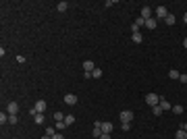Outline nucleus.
<instances>
[{
  "label": "nucleus",
  "instance_id": "nucleus-1",
  "mask_svg": "<svg viewBox=\"0 0 187 139\" xmlns=\"http://www.w3.org/2000/svg\"><path fill=\"white\" fill-rule=\"evenodd\" d=\"M169 17V8L166 6H156V19H162L164 21Z\"/></svg>",
  "mask_w": 187,
  "mask_h": 139
},
{
  "label": "nucleus",
  "instance_id": "nucleus-2",
  "mask_svg": "<svg viewBox=\"0 0 187 139\" xmlns=\"http://www.w3.org/2000/svg\"><path fill=\"white\" fill-rule=\"evenodd\" d=\"M119 116H121V123H131L133 121V112L131 110H121Z\"/></svg>",
  "mask_w": 187,
  "mask_h": 139
},
{
  "label": "nucleus",
  "instance_id": "nucleus-3",
  "mask_svg": "<svg viewBox=\"0 0 187 139\" xmlns=\"http://www.w3.org/2000/svg\"><path fill=\"white\" fill-rule=\"evenodd\" d=\"M146 102H148L150 106H158V104H160V96H156V94H148V96H146Z\"/></svg>",
  "mask_w": 187,
  "mask_h": 139
},
{
  "label": "nucleus",
  "instance_id": "nucleus-4",
  "mask_svg": "<svg viewBox=\"0 0 187 139\" xmlns=\"http://www.w3.org/2000/svg\"><path fill=\"white\" fill-rule=\"evenodd\" d=\"M46 106H48V104H46L44 100H38L33 108H35V112H38V114H44V110H46Z\"/></svg>",
  "mask_w": 187,
  "mask_h": 139
},
{
  "label": "nucleus",
  "instance_id": "nucleus-5",
  "mask_svg": "<svg viewBox=\"0 0 187 139\" xmlns=\"http://www.w3.org/2000/svg\"><path fill=\"white\" fill-rule=\"evenodd\" d=\"M6 112H8V114H17V112H19V104H17V102H8V104H6Z\"/></svg>",
  "mask_w": 187,
  "mask_h": 139
},
{
  "label": "nucleus",
  "instance_id": "nucleus-6",
  "mask_svg": "<svg viewBox=\"0 0 187 139\" xmlns=\"http://www.w3.org/2000/svg\"><path fill=\"white\" fill-rule=\"evenodd\" d=\"M156 25H158V19H156V17L146 19V27H148V29H152V31H154V29H156Z\"/></svg>",
  "mask_w": 187,
  "mask_h": 139
},
{
  "label": "nucleus",
  "instance_id": "nucleus-7",
  "mask_svg": "<svg viewBox=\"0 0 187 139\" xmlns=\"http://www.w3.org/2000/svg\"><path fill=\"white\" fill-rule=\"evenodd\" d=\"M64 104L75 106V104H77V96H75V94H67V96H64Z\"/></svg>",
  "mask_w": 187,
  "mask_h": 139
},
{
  "label": "nucleus",
  "instance_id": "nucleus-8",
  "mask_svg": "<svg viewBox=\"0 0 187 139\" xmlns=\"http://www.w3.org/2000/svg\"><path fill=\"white\" fill-rule=\"evenodd\" d=\"M150 17H154V15H152V8H150V6H142V19L146 21V19H150Z\"/></svg>",
  "mask_w": 187,
  "mask_h": 139
},
{
  "label": "nucleus",
  "instance_id": "nucleus-9",
  "mask_svg": "<svg viewBox=\"0 0 187 139\" xmlns=\"http://www.w3.org/2000/svg\"><path fill=\"white\" fill-rule=\"evenodd\" d=\"M93 68H96V64H93L91 60H85V62H83V71H85V73H91Z\"/></svg>",
  "mask_w": 187,
  "mask_h": 139
},
{
  "label": "nucleus",
  "instance_id": "nucleus-10",
  "mask_svg": "<svg viewBox=\"0 0 187 139\" xmlns=\"http://www.w3.org/2000/svg\"><path fill=\"white\" fill-rule=\"evenodd\" d=\"M158 106H160L162 110H171V108H173V106H171V102H166L164 98H160V104H158Z\"/></svg>",
  "mask_w": 187,
  "mask_h": 139
},
{
  "label": "nucleus",
  "instance_id": "nucleus-11",
  "mask_svg": "<svg viewBox=\"0 0 187 139\" xmlns=\"http://www.w3.org/2000/svg\"><path fill=\"white\" fill-rule=\"evenodd\" d=\"M33 123H35V125H44V123H46V116H44V114H35V116H33Z\"/></svg>",
  "mask_w": 187,
  "mask_h": 139
},
{
  "label": "nucleus",
  "instance_id": "nucleus-12",
  "mask_svg": "<svg viewBox=\"0 0 187 139\" xmlns=\"http://www.w3.org/2000/svg\"><path fill=\"white\" fill-rule=\"evenodd\" d=\"M102 133H112V123H102Z\"/></svg>",
  "mask_w": 187,
  "mask_h": 139
},
{
  "label": "nucleus",
  "instance_id": "nucleus-13",
  "mask_svg": "<svg viewBox=\"0 0 187 139\" xmlns=\"http://www.w3.org/2000/svg\"><path fill=\"white\" fill-rule=\"evenodd\" d=\"M175 139H187V131H185V129H179V131L175 133Z\"/></svg>",
  "mask_w": 187,
  "mask_h": 139
},
{
  "label": "nucleus",
  "instance_id": "nucleus-14",
  "mask_svg": "<svg viewBox=\"0 0 187 139\" xmlns=\"http://www.w3.org/2000/svg\"><path fill=\"white\" fill-rule=\"evenodd\" d=\"M56 8H58V13H64V11L69 8V2H64V0H62V2H58V4H56Z\"/></svg>",
  "mask_w": 187,
  "mask_h": 139
},
{
  "label": "nucleus",
  "instance_id": "nucleus-15",
  "mask_svg": "<svg viewBox=\"0 0 187 139\" xmlns=\"http://www.w3.org/2000/svg\"><path fill=\"white\" fill-rule=\"evenodd\" d=\"M131 40H133L135 44H142V42H144V37H142V33H139V31H137V33H133V35H131Z\"/></svg>",
  "mask_w": 187,
  "mask_h": 139
},
{
  "label": "nucleus",
  "instance_id": "nucleus-16",
  "mask_svg": "<svg viewBox=\"0 0 187 139\" xmlns=\"http://www.w3.org/2000/svg\"><path fill=\"white\" fill-rule=\"evenodd\" d=\"M175 21H177V19H175V15H171V13H169V17L164 19V23H166V25H175Z\"/></svg>",
  "mask_w": 187,
  "mask_h": 139
},
{
  "label": "nucleus",
  "instance_id": "nucleus-17",
  "mask_svg": "<svg viewBox=\"0 0 187 139\" xmlns=\"http://www.w3.org/2000/svg\"><path fill=\"white\" fill-rule=\"evenodd\" d=\"M64 123H67V127L73 125V123H75V116H73V114H67V116H64Z\"/></svg>",
  "mask_w": 187,
  "mask_h": 139
},
{
  "label": "nucleus",
  "instance_id": "nucleus-18",
  "mask_svg": "<svg viewBox=\"0 0 187 139\" xmlns=\"http://www.w3.org/2000/svg\"><path fill=\"white\" fill-rule=\"evenodd\" d=\"M54 121H56V123H62V121H64V114H62V112H54Z\"/></svg>",
  "mask_w": 187,
  "mask_h": 139
},
{
  "label": "nucleus",
  "instance_id": "nucleus-19",
  "mask_svg": "<svg viewBox=\"0 0 187 139\" xmlns=\"http://www.w3.org/2000/svg\"><path fill=\"white\" fill-rule=\"evenodd\" d=\"M152 112H154V116H160V114L164 112V110H162L160 106H152Z\"/></svg>",
  "mask_w": 187,
  "mask_h": 139
},
{
  "label": "nucleus",
  "instance_id": "nucleus-20",
  "mask_svg": "<svg viewBox=\"0 0 187 139\" xmlns=\"http://www.w3.org/2000/svg\"><path fill=\"white\" fill-rule=\"evenodd\" d=\"M0 123H8V112H0Z\"/></svg>",
  "mask_w": 187,
  "mask_h": 139
},
{
  "label": "nucleus",
  "instance_id": "nucleus-21",
  "mask_svg": "<svg viewBox=\"0 0 187 139\" xmlns=\"http://www.w3.org/2000/svg\"><path fill=\"white\" fill-rule=\"evenodd\" d=\"M100 127H102V125H100ZM100 127H93V131H91L93 137H98V139H100V135H102V129H100Z\"/></svg>",
  "mask_w": 187,
  "mask_h": 139
},
{
  "label": "nucleus",
  "instance_id": "nucleus-22",
  "mask_svg": "<svg viewBox=\"0 0 187 139\" xmlns=\"http://www.w3.org/2000/svg\"><path fill=\"white\" fill-rule=\"evenodd\" d=\"M169 77H171V79H179V77H181V73H179V71H175V68H173V71L169 73Z\"/></svg>",
  "mask_w": 187,
  "mask_h": 139
},
{
  "label": "nucleus",
  "instance_id": "nucleus-23",
  "mask_svg": "<svg viewBox=\"0 0 187 139\" xmlns=\"http://www.w3.org/2000/svg\"><path fill=\"white\" fill-rule=\"evenodd\" d=\"M91 77H96V79H98V77H102V71H100L98 66H96V68H93V71H91Z\"/></svg>",
  "mask_w": 187,
  "mask_h": 139
},
{
  "label": "nucleus",
  "instance_id": "nucleus-24",
  "mask_svg": "<svg viewBox=\"0 0 187 139\" xmlns=\"http://www.w3.org/2000/svg\"><path fill=\"white\" fill-rule=\"evenodd\" d=\"M173 112H175V114H183V106H181V104L173 106Z\"/></svg>",
  "mask_w": 187,
  "mask_h": 139
},
{
  "label": "nucleus",
  "instance_id": "nucleus-25",
  "mask_svg": "<svg viewBox=\"0 0 187 139\" xmlns=\"http://www.w3.org/2000/svg\"><path fill=\"white\" fill-rule=\"evenodd\" d=\"M46 135L48 137H54L56 133H54V127H46Z\"/></svg>",
  "mask_w": 187,
  "mask_h": 139
},
{
  "label": "nucleus",
  "instance_id": "nucleus-26",
  "mask_svg": "<svg viewBox=\"0 0 187 139\" xmlns=\"http://www.w3.org/2000/svg\"><path fill=\"white\" fill-rule=\"evenodd\" d=\"M8 123H11V125L17 123V114H8Z\"/></svg>",
  "mask_w": 187,
  "mask_h": 139
},
{
  "label": "nucleus",
  "instance_id": "nucleus-27",
  "mask_svg": "<svg viewBox=\"0 0 187 139\" xmlns=\"http://www.w3.org/2000/svg\"><path fill=\"white\" fill-rule=\"evenodd\" d=\"M121 127H123V131H129V129H131V123H123Z\"/></svg>",
  "mask_w": 187,
  "mask_h": 139
},
{
  "label": "nucleus",
  "instance_id": "nucleus-28",
  "mask_svg": "<svg viewBox=\"0 0 187 139\" xmlns=\"http://www.w3.org/2000/svg\"><path fill=\"white\" fill-rule=\"evenodd\" d=\"M64 127H67V123H64V121H62V123H56V129H64Z\"/></svg>",
  "mask_w": 187,
  "mask_h": 139
},
{
  "label": "nucleus",
  "instance_id": "nucleus-29",
  "mask_svg": "<svg viewBox=\"0 0 187 139\" xmlns=\"http://www.w3.org/2000/svg\"><path fill=\"white\" fill-rule=\"evenodd\" d=\"M179 81H181V83H187V75H183V73H181V77H179Z\"/></svg>",
  "mask_w": 187,
  "mask_h": 139
},
{
  "label": "nucleus",
  "instance_id": "nucleus-30",
  "mask_svg": "<svg viewBox=\"0 0 187 139\" xmlns=\"http://www.w3.org/2000/svg\"><path fill=\"white\" fill-rule=\"evenodd\" d=\"M100 139H112V137H110V133H102V135H100Z\"/></svg>",
  "mask_w": 187,
  "mask_h": 139
},
{
  "label": "nucleus",
  "instance_id": "nucleus-31",
  "mask_svg": "<svg viewBox=\"0 0 187 139\" xmlns=\"http://www.w3.org/2000/svg\"><path fill=\"white\" fill-rule=\"evenodd\" d=\"M52 139H64V135H62V133H56V135H54Z\"/></svg>",
  "mask_w": 187,
  "mask_h": 139
},
{
  "label": "nucleus",
  "instance_id": "nucleus-32",
  "mask_svg": "<svg viewBox=\"0 0 187 139\" xmlns=\"http://www.w3.org/2000/svg\"><path fill=\"white\" fill-rule=\"evenodd\" d=\"M40 139H52V137H48V135H44V137H40Z\"/></svg>",
  "mask_w": 187,
  "mask_h": 139
},
{
  "label": "nucleus",
  "instance_id": "nucleus-33",
  "mask_svg": "<svg viewBox=\"0 0 187 139\" xmlns=\"http://www.w3.org/2000/svg\"><path fill=\"white\" fill-rule=\"evenodd\" d=\"M183 46H185V48H187V37H185V40H183Z\"/></svg>",
  "mask_w": 187,
  "mask_h": 139
},
{
  "label": "nucleus",
  "instance_id": "nucleus-34",
  "mask_svg": "<svg viewBox=\"0 0 187 139\" xmlns=\"http://www.w3.org/2000/svg\"><path fill=\"white\" fill-rule=\"evenodd\" d=\"M183 21H185V23H187V13H185V15H183Z\"/></svg>",
  "mask_w": 187,
  "mask_h": 139
},
{
  "label": "nucleus",
  "instance_id": "nucleus-35",
  "mask_svg": "<svg viewBox=\"0 0 187 139\" xmlns=\"http://www.w3.org/2000/svg\"><path fill=\"white\" fill-rule=\"evenodd\" d=\"M181 129H185V131H187V123H185V125H183V127H181Z\"/></svg>",
  "mask_w": 187,
  "mask_h": 139
}]
</instances>
